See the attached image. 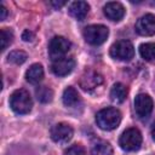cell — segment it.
<instances>
[{
    "label": "cell",
    "mask_w": 155,
    "mask_h": 155,
    "mask_svg": "<svg viewBox=\"0 0 155 155\" xmlns=\"http://www.w3.org/2000/svg\"><path fill=\"white\" fill-rule=\"evenodd\" d=\"M96 122L103 131H113L121 122V113L116 108H104L96 115Z\"/></svg>",
    "instance_id": "1"
},
{
    "label": "cell",
    "mask_w": 155,
    "mask_h": 155,
    "mask_svg": "<svg viewBox=\"0 0 155 155\" xmlns=\"http://www.w3.org/2000/svg\"><path fill=\"white\" fill-rule=\"evenodd\" d=\"M10 107L16 114L19 115L28 114L33 107L30 94L23 88L13 91L12 94L10 96Z\"/></svg>",
    "instance_id": "2"
},
{
    "label": "cell",
    "mask_w": 155,
    "mask_h": 155,
    "mask_svg": "<svg viewBox=\"0 0 155 155\" xmlns=\"http://www.w3.org/2000/svg\"><path fill=\"white\" fill-rule=\"evenodd\" d=\"M108 35H109V29L103 24H92L84 29L85 40L93 46H98L105 42Z\"/></svg>",
    "instance_id": "3"
},
{
    "label": "cell",
    "mask_w": 155,
    "mask_h": 155,
    "mask_svg": "<svg viewBox=\"0 0 155 155\" xmlns=\"http://www.w3.org/2000/svg\"><path fill=\"white\" fill-rule=\"evenodd\" d=\"M119 144L125 151H136L142 145V134L137 128H127L120 136Z\"/></svg>",
    "instance_id": "4"
},
{
    "label": "cell",
    "mask_w": 155,
    "mask_h": 155,
    "mask_svg": "<svg viewBox=\"0 0 155 155\" xmlns=\"http://www.w3.org/2000/svg\"><path fill=\"white\" fill-rule=\"evenodd\" d=\"M110 56L117 61H131L134 56V47L128 40H119L111 45Z\"/></svg>",
    "instance_id": "5"
},
{
    "label": "cell",
    "mask_w": 155,
    "mask_h": 155,
    "mask_svg": "<svg viewBox=\"0 0 155 155\" xmlns=\"http://www.w3.org/2000/svg\"><path fill=\"white\" fill-rule=\"evenodd\" d=\"M70 41L63 36H54L51 39L48 45V54L52 61H57L59 58L65 57L68 51L70 50Z\"/></svg>",
    "instance_id": "6"
},
{
    "label": "cell",
    "mask_w": 155,
    "mask_h": 155,
    "mask_svg": "<svg viewBox=\"0 0 155 155\" xmlns=\"http://www.w3.org/2000/svg\"><path fill=\"white\" fill-rule=\"evenodd\" d=\"M73 134H74L73 128L68 124H64V122L56 124L51 128V138L53 142H56L58 144L68 143L73 138Z\"/></svg>",
    "instance_id": "7"
},
{
    "label": "cell",
    "mask_w": 155,
    "mask_h": 155,
    "mask_svg": "<svg viewBox=\"0 0 155 155\" xmlns=\"http://www.w3.org/2000/svg\"><path fill=\"white\" fill-rule=\"evenodd\" d=\"M153 99L149 94L145 93H139L138 96H136L134 98V110L136 114L139 117H147L150 115V113L153 111Z\"/></svg>",
    "instance_id": "8"
},
{
    "label": "cell",
    "mask_w": 155,
    "mask_h": 155,
    "mask_svg": "<svg viewBox=\"0 0 155 155\" xmlns=\"http://www.w3.org/2000/svg\"><path fill=\"white\" fill-rule=\"evenodd\" d=\"M136 31L143 36L155 35V16L150 13L142 16L136 23Z\"/></svg>",
    "instance_id": "9"
},
{
    "label": "cell",
    "mask_w": 155,
    "mask_h": 155,
    "mask_svg": "<svg viewBox=\"0 0 155 155\" xmlns=\"http://www.w3.org/2000/svg\"><path fill=\"white\" fill-rule=\"evenodd\" d=\"M103 76L96 71H87L80 79V87L85 91H93L103 85Z\"/></svg>",
    "instance_id": "10"
},
{
    "label": "cell",
    "mask_w": 155,
    "mask_h": 155,
    "mask_svg": "<svg viewBox=\"0 0 155 155\" xmlns=\"http://www.w3.org/2000/svg\"><path fill=\"white\" fill-rule=\"evenodd\" d=\"M75 67V61L71 57H63L57 61H53L52 63V71L57 76H65L68 75Z\"/></svg>",
    "instance_id": "11"
},
{
    "label": "cell",
    "mask_w": 155,
    "mask_h": 155,
    "mask_svg": "<svg viewBox=\"0 0 155 155\" xmlns=\"http://www.w3.org/2000/svg\"><path fill=\"white\" fill-rule=\"evenodd\" d=\"M104 15L114 22H119L124 18L125 16V7L116 1H110L107 2L104 6Z\"/></svg>",
    "instance_id": "12"
},
{
    "label": "cell",
    "mask_w": 155,
    "mask_h": 155,
    "mask_svg": "<svg viewBox=\"0 0 155 155\" xmlns=\"http://www.w3.org/2000/svg\"><path fill=\"white\" fill-rule=\"evenodd\" d=\"M90 11V5L86 1H74L69 6V15L78 21L85 19Z\"/></svg>",
    "instance_id": "13"
},
{
    "label": "cell",
    "mask_w": 155,
    "mask_h": 155,
    "mask_svg": "<svg viewBox=\"0 0 155 155\" xmlns=\"http://www.w3.org/2000/svg\"><path fill=\"white\" fill-rule=\"evenodd\" d=\"M44 78V69H42V65L39 64V63H35V64H31L29 67V69L25 71V79L30 84H39Z\"/></svg>",
    "instance_id": "14"
},
{
    "label": "cell",
    "mask_w": 155,
    "mask_h": 155,
    "mask_svg": "<svg viewBox=\"0 0 155 155\" xmlns=\"http://www.w3.org/2000/svg\"><path fill=\"white\" fill-rule=\"evenodd\" d=\"M62 99H63V104H64L65 107L73 108V107H76V105L79 104V102H80V96H79L78 91H76L74 87L69 86V87H67V88L63 91Z\"/></svg>",
    "instance_id": "15"
},
{
    "label": "cell",
    "mask_w": 155,
    "mask_h": 155,
    "mask_svg": "<svg viewBox=\"0 0 155 155\" xmlns=\"http://www.w3.org/2000/svg\"><path fill=\"white\" fill-rule=\"evenodd\" d=\"M127 96V88L125 85H122L121 82H116L114 84V86L110 90V98L113 102L115 103H122L126 99Z\"/></svg>",
    "instance_id": "16"
},
{
    "label": "cell",
    "mask_w": 155,
    "mask_h": 155,
    "mask_svg": "<svg viewBox=\"0 0 155 155\" xmlns=\"http://www.w3.org/2000/svg\"><path fill=\"white\" fill-rule=\"evenodd\" d=\"M91 155H113V148L105 140H97L91 149Z\"/></svg>",
    "instance_id": "17"
},
{
    "label": "cell",
    "mask_w": 155,
    "mask_h": 155,
    "mask_svg": "<svg viewBox=\"0 0 155 155\" xmlns=\"http://www.w3.org/2000/svg\"><path fill=\"white\" fill-rule=\"evenodd\" d=\"M139 54L145 61H154L155 59V44L145 42L139 46Z\"/></svg>",
    "instance_id": "18"
},
{
    "label": "cell",
    "mask_w": 155,
    "mask_h": 155,
    "mask_svg": "<svg viewBox=\"0 0 155 155\" xmlns=\"http://www.w3.org/2000/svg\"><path fill=\"white\" fill-rule=\"evenodd\" d=\"M36 97L41 103H48L52 101L53 92L47 86H40L36 88Z\"/></svg>",
    "instance_id": "19"
},
{
    "label": "cell",
    "mask_w": 155,
    "mask_h": 155,
    "mask_svg": "<svg viewBox=\"0 0 155 155\" xmlns=\"http://www.w3.org/2000/svg\"><path fill=\"white\" fill-rule=\"evenodd\" d=\"M13 40V34L11 30L4 28L0 30V41H1V50H6V47L12 42Z\"/></svg>",
    "instance_id": "20"
},
{
    "label": "cell",
    "mask_w": 155,
    "mask_h": 155,
    "mask_svg": "<svg viewBox=\"0 0 155 155\" xmlns=\"http://www.w3.org/2000/svg\"><path fill=\"white\" fill-rule=\"evenodd\" d=\"M7 58H8V62H12L15 64H23L27 61L28 57H27V53L25 52L16 50V51L10 52V54H8Z\"/></svg>",
    "instance_id": "21"
},
{
    "label": "cell",
    "mask_w": 155,
    "mask_h": 155,
    "mask_svg": "<svg viewBox=\"0 0 155 155\" xmlns=\"http://www.w3.org/2000/svg\"><path fill=\"white\" fill-rule=\"evenodd\" d=\"M65 155H86V154H85V149L80 144H74L70 148H68Z\"/></svg>",
    "instance_id": "22"
},
{
    "label": "cell",
    "mask_w": 155,
    "mask_h": 155,
    "mask_svg": "<svg viewBox=\"0 0 155 155\" xmlns=\"http://www.w3.org/2000/svg\"><path fill=\"white\" fill-rule=\"evenodd\" d=\"M22 39L24 40V41H33V39H34V34L30 31V30H24L23 33H22Z\"/></svg>",
    "instance_id": "23"
},
{
    "label": "cell",
    "mask_w": 155,
    "mask_h": 155,
    "mask_svg": "<svg viewBox=\"0 0 155 155\" xmlns=\"http://www.w3.org/2000/svg\"><path fill=\"white\" fill-rule=\"evenodd\" d=\"M6 15H7V10H6V7H5L4 5H1V6H0V19L4 21V19L6 18Z\"/></svg>",
    "instance_id": "24"
},
{
    "label": "cell",
    "mask_w": 155,
    "mask_h": 155,
    "mask_svg": "<svg viewBox=\"0 0 155 155\" xmlns=\"http://www.w3.org/2000/svg\"><path fill=\"white\" fill-rule=\"evenodd\" d=\"M64 4H65V1H58V2L57 1H52V5L56 6V7H62Z\"/></svg>",
    "instance_id": "25"
},
{
    "label": "cell",
    "mask_w": 155,
    "mask_h": 155,
    "mask_svg": "<svg viewBox=\"0 0 155 155\" xmlns=\"http://www.w3.org/2000/svg\"><path fill=\"white\" fill-rule=\"evenodd\" d=\"M151 137H153V139L155 140V122L153 124V127H151Z\"/></svg>",
    "instance_id": "26"
}]
</instances>
